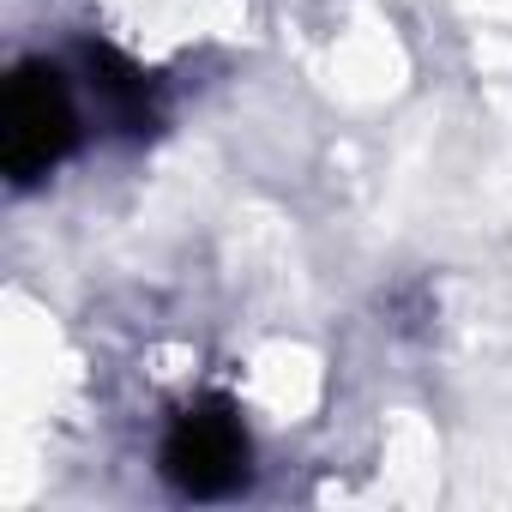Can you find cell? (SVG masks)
Wrapping results in <instances>:
<instances>
[{
	"instance_id": "2",
	"label": "cell",
	"mask_w": 512,
	"mask_h": 512,
	"mask_svg": "<svg viewBox=\"0 0 512 512\" xmlns=\"http://www.w3.org/2000/svg\"><path fill=\"white\" fill-rule=\"evenodd\" d=\"M163 476L193 494V500H217L229 494L241 476H247V434H241V416L211 398V404H193L175 416L169 440H163Z\"/></svg>"
},
{
	"instance_id": "1",
	"label": "cell",
	"mask_w": 512,
	"mask_h": 512,
	"mask_svg": "<svg viewBox=\"0 0 512 512\" xmlns=\"http://www.w3.org/2000/svg\"><path fill=\"white\" fill-rule=\"evenodd\" d=\"M79 139V115L67 97V79L49 61H19L0 97V169L13 187L43 181Z\"/></svg>"
}]
</instances>
